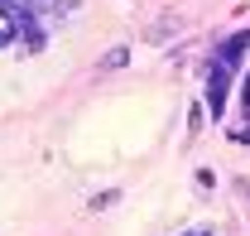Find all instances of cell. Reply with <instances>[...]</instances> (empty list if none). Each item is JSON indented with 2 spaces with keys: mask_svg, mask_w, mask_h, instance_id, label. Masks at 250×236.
I'll return each mask as SVG.
<instances>
[{
  "mask_svg": "<svg viewBox=\"0 0 250 236\" xmlns=\"http://www.w3.org/2000/svg\"><path fill=\"white\" fill-rule=\"evenodd\" d=\"M231 72H236V63H226L212 53V63H207V106H212V120L226 111V87H231Z\"/></svg>",
  "mask_w": 250,
  "mask_h": 236,
  "instance_id": "cell-1",
  "label": "cell"
},
{
  "mask_svg": "<svg viewBox=\"0 0 250 236\" xmlns=\"http://www.w3.org/2000/svg\"><path fill=\"white\" fill-rule=\"evenodd\" d=\"M125 58H130L125 48H111V53H106V58L96 63V68H101V72H116V68H125Z\"/></svg>",
  "mask_w": 250,
  "mask_h": 236,
  "instance_id": "cell-2",
  "label": "cell"
},
{
  "mask_svg": "<svg viewBox=\"0 0 250 236\" xmlns=\"http://www.w3.org/2000/svg\"><path fill=\"white\" fill-rule=\"evenodd\" d=\"M241 111H246V120H250V72H246V82H241Z\"/></svg>",
  "mask_w": 250,
  "mask_h": 236,
  "instance_id": "cell-3",
  "label": "cell"
},
{
  "mask_svg": "<svg viewBox=\"0 0 250 236\" xmlns=\"http://www.w3.org/2000/svg\"><path fill=\"white\" fill-rule=\"evenodd\" d=\"M24 10H48V5H58V0H20Z\"/></svg>",
  "mask_w": 250,
  "mask_h": 236,
  "instance_id": "cell-4",
  "label": "cell"
},
{
  "mask_svg": "<svg viewBox=\"0 0 250 236\" xmlns=\"http://www.w3.org/2000/svg\"><path fill=\"white\" fill-rule=\"evenodd\" d=\"M183 236H217L212 227H192V232H183Z\"/></svg>",
  "mask_w": 250,
  "mask_h": 236,
  "instance_id": "cell-5",
  "label": "cell"
}]
</instances>
